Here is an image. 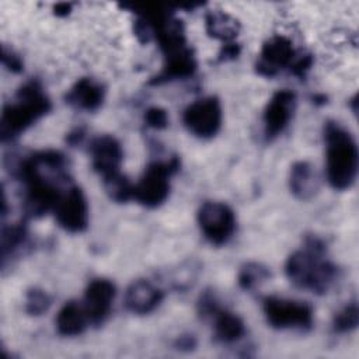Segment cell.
Wrapping results in <instances>:
<instances>
[{
  "label": "cell",
  "instance_id": "cell-1",
  "mask_svg": "<svg viewBox=\"0 0 359 359\" xmlns=\"http://www.w3.org/2000/svg\"><path fill=\"white\" fill-rule=\"evenodd\" d=\"M337 272L325 255V244L317 237H307L304 247L292 252L285 264V273L294 286L318 294L331 287Z\"/></svg>",
  "mask_w": 359,
  "mask_h": 359
},
{
  "label": "cell",
  "instance_id": "cell-2",
  "mask_svg": "<svg viewBox=\"0 0 359 359\" xmlns=\"http://www.w3.org/2000/svg\"><path fill=\"white\" fill-rule=\"evenodd\" d=\"M325 174L328 184L337 191L351 188L358 175L359 151L352 133L335 121L324 125Z\"/></svg>",
  "mask_w": 359,
  "mask_h": 359
},
{
  "label": "cell",
  "instance_id": "cell-3",
  "mask_svg": "<svg viewBox=\"0 0 359 359\" xmlns=\"http://www.w3.org/2000/svg\"><path fill=\"white\" fill-rule=\"evenodd\" d=\"M50 100L38 80L22 84L13 102L3 107L0 119L1 140H11L25 132L50 111Z\"/></svg>",
  "mask_w": 359,
  "mask_h": 359
},
{
  "label": "cell",
  "instance_id": "cell-4",
  "mask_svg": "<svg viewBox=\"0 0 359 359\" xmlns=\"http://www.w3.org/2000/svg\"><path fill=\"white\" fill-rule=\"evenodd\" d=\"M180 170V158L149 164L133 188V199L146 208H158L170 195V178Z\"/></svg>",
  "mask_w": 359,
  "mask_h": 359
},
{
  "label": "cell",
  "instance_id": "cell-5",
  "mask_svg": "<svg viewBox=\"0 0 359 359\" xmlns=\"http://www.w3.org/2000/svg\"><path fill=\"white\" fill-rule=\"evenodd\" d=\"M262 309L268 324L276 330L306 331L314 321L311 304L302 300L268 296L262 302Z\"/></svg>",
  "mask_w": 359,
  "mask_h": 359
},
{
  "label": "cell",
  "instance_id": "cell-6",
  "mask_svg": "<svg viewBox=\"0 0 359 359\" xmlns=\"http://www.w3.org/2000/svg\"><path fill=\"white\" fill-rule=\"evenodd\" d=\"M198 224L212 245L226 244L236 231V215L224 202L206 201L198 210Z\"/></svg>",
  "mask_w": 359,
  "mask_h": 359
},
{
  "label": "cell",
  "instance_id": "cell-7",
  "mask_svg": "<svg viewBox=\"0 0 359 359\" xmlns=\"http://www.w3.org/2000/svg\"><path fill=\"white\" fill-rule=\"evenodd\" d=\"M222 119V104L215 95L195 100L184 109L182 114L185 128L199 139L213 137L220 130Z\"/></svg>",
  "mask_w": 359,
  "mask_h": 359
},
{
  "label": "cell",
  "instance_id": "cell-8",
  "mask_svg": "<svg viewBox=\"0 0 359 359\" xmlns=\"http://www.w3.org/2000/svg\"><path fill=\"white\" fill-rule=\"evenodd\" d=\"M55 217L57 224L69 233H81L88 226V203L83 189L77 185L69 187L60 196Z\"/></svg>",
  "mask_w": 359,
  "mask_h": 359
},
{
  "label": "cell",
  "instance_id": "cell-9",
  "mask_svg": "<svg viewBox=\"0 0 359 359\" xmlns=\"http://www.w3.org/2000/svg\"><path fill=\"white\" fill-rule=\"evenodd\" d=\"M297 53L293 42L283 35L269 38L261 48L257 60V73L264 77H275L283 69H289L296 59Z\"/></svg>",
  "mask_w": 359,
  "mask_h": 359
},
{
  "label": "cell",
  "instance_id": "cell-10",
  "mask_svg": "<svg viewBox=\"0 0 359 359\" xmlns=\"http://www.w3.org/2000/svg\"><path fill=\"white\" fill-rule=\"evenodd\" d=\"M296 109V94L289 88L278 90L268 101L264 115V136L266 140L278 137L290 123Z\"/></svg>",
  "mask_w": 359,
  "mask_h": 359
},
{
  "label": "cell",
  "instance_id": "cell-11",
  "mask_svg": "<svg viewBox=\"0 0 359 359\" xmlns=\"http://www.w3.org/2000/svg\"><path fill=\"white\" fill-rule=\"evenodd\" d=\"M91 165L102 180L121 172L123 149L119 140L112 135H100L94 137L88 147Z\"/></svg>",
  "mask_w": 359,
  "mask_h": 359
},
{
  "label": "cell",
  "instance_id": "cell-12",
  "mask_svg": "<svg viewBox=\"0 0 359 359\" xmlns=\"http://www.w3.org/2000/svg\"><path fill=\"white\" fill-rule=\"evenodd\" d=\"M115 293V285L109 279L97 278L88 283L84 292L83 307L90 324L101 325L107 320L112 309Z\"/></svg>",
  "mask_w": 359,
  "mask_h": 359
},
{
  "label": "cell",
  "instance_id": "cell-13",
  "mask_svg": "<svg viewBox=\"0 0 359 359\" xmlns=\"http://www.w3.org/2000/svg\"><path fill=\"white\" fill-rule=\"evenodd\" d=\"M163 300V290L147 279L133 280L123 297L125 307L133 314H149L158 307Z\"/></svg>",
  "mask_w": 359,
  "mask_h": 359
},
{
  "label": "cell",
  "instance_id": "cell-14",
  "mask_svg": "<svg viewBox=\"0 0 359 359\" xmlns=\"http://www.w3.org/2000/svg\"><path fill=\"white\" fill-rule=\"evenodd\" d=\"M65 100L76 109L93 112L102 105L105 100V88L91 77H81L72 86Z\"/></svg>",
  "mask_w": 359,
  "mask_h": 359
},
{
  "label": "cell",
  "instance_id": "cell-15",
  "mask_svg": "<svg viewBox=\"0 0 359 359\" xmlns=\"http://www.w3.org/2000/svg\"><path fill=\"white\" fill-rule=\"evenodd\" d=\"M196 67H198V63L192 49L185 48L182 50H178L175 53L165 56L163 69L150 80V84L160 86L174 80L189 79L196 72Z\"/></svg>",
  "mask_w": 359,
  "mask_h": 359
},
{
  "label": "cell",
  "instance_id": "cell-16",
  "mask_svg": "<svg viewBox=\"0 0 359 359\" xmlns=\"http://www.w3.org/2000/svg\"><path fill=\"white\" fill-rule=\"evenodd\" d=\"M318 177L314 167L309 161H296L289 174V188L292 194L302 199H311L318 192Z\"/></svg>",
  "mask_w": 359,
  "mask_h": 359
},
{
  "label": "cell",
  "instance_id": "cell-17",
  "mask_svg": "<svg viewBox=\"0 0 359 359\" xmlns=\"http://www.w3.org/2000/svg\"><path fill=\"white\" fill-rule=\"evenodd\" d=\"M55 324L57 332L63 337L80 335L88 324V318L83 307V303L76 300L66 302L57 311Z\"/></svg>",
  "mask_w": 359,
  "mask_h": 359
},
{
  "label": "cell",
  "instance_id": "cell-18",
  "mask_svg": "<svg viewBox=\"0 0 359 359\" xmlns=\"http://www.w3.org/2000/svg\"><path fill=\"white\" fill-rule=\"evenodd\" d=\"M213 335L220 344H234L245 334L244 321L233 311L219 309L213 316Z\"/></svg>",
  "mask_w": 359,
  "mask_h": 359
},
{
  "label": "cell",
  "instance_id": "cell-19",
  "mask_svg": "<svg viewBox=\"0 0 359 359\" xmlns=\"http://www.w3.org/2000/svg\"><path fill=\"white\" fill-rule=\"evenodd\" d=\"M205 25H206V32L212 38L220 39L226 43L233 42L240 29L238 21L220 10L209 11L205 15Z\"/></svg>",
  "mask_w": 359,
  "mask_h": 359
},
{
  "label": "cell",
  "instance_id": "cell-20",
  "mask_svg": "<svg viewBox=\"0 0 359 359\" xmlns=\"http://www.w3.org/2000/svg\"><path fill=\"white\" fill-rule=\"evenodd\" d=\"M271 278V271L259 262L244 264L237 275V282L244 290H254Z\"/></svg>",
  "mask_w": 359,
  "mask_h": 359
},
{
  "label": "cell",
  "instance_id": "cell-21",
  "mask_svg": "<svg viewBox=\"0 0 359 359\" xmlns=\"http://www.w3.org/2000/svg\"><path fill=\"white\" fill-rule=\"evenodd\" d=\"M104 188L108 194V196L118 203H125L129 199H133V188L135 185L130 184V181L122 174H114L108 178L102 180Z\"/></svg>",
  "mask_w": 359,
  "mask_h": 359
},
{
  "label": "cell",
  "instance_id": "cell-22",
  "mask_svg": "<svg viewBox=\"0 0 359 359\" xmlns=\"http://www.w3.org/2000/svg\"><path fill=\"white\" fill-rule=\"evenodd\" d=\"M27 237V230L22 222L15 223L8 227H3L1 230V261L6 262L7 257L11 255L15 250H18Z\"/></svg>",
  "mask_w": 359,
  "mask_h": 359
},
{
  "label": "cell",
  "instance_id": "cell-23",
  "mask_svg": "<svg viewBox=\"0 0 359 359\" xmlns=\"http://www.w3.org/2000/svg\"><path fill=\"white\" fill-rule=\"evenodd\" d=\"M359 323V309L358 303L353 300L342 307L334 317L332 328L338 334H346L353 331Z\"/></svg>",
  "mask_w": 359,
  "mask_h": 359
},
{
  "label": "cell",
  "instance_id": "cell-24",
  "mask_svg": "<svg viewBox=\"0 0 359 359\" xmlns=\"http://www.w3.org/2000/svg\"><path fill=\"white\" fill-rule=\"evenodd\" d=\"M52 304L50 296L39 289V287H31L25 293V311L29 316H42L49 310Z\"/></svg>",
  "mask_w": 359,
  "mask_h": 359
},
{
  "label": "cell",
  "instance_id": "cell-25",
  "mask_svg": "<svg viewBox=\"0 0 359 359\" xmlns=\"http://www.w3.org/2000/svg\"><path fill=\"white\" fill-rule=\"evenodd\" d=\"M143 119L146 122V125L151 129L160 130V129H165L168 126V114L164 108L161 107H150L144 111Z\"/></svg>",
  "mask_w": 359,
  "mask_h": 359
},
{
  "label": "cell",
  "instance_id": "cell-26",
  "mask_svg": "<svg viewBox=\"0 0 359 359\" xmlns=\"http://www.w3.org/2000/svg\"><path fill=\"white\" fill-rule=\"evenodd\" d=\"M219 309V302L212 292H205L203 294H201L198 302V310L202 317H212Z\"/></svg>",
  "mask_w": 359,
  "mask_h": 359
},
{
  "label": "cell",
  "instance_id": "cell-27",
  "mask_svg": "<svg viewBox=\"0 0 359 359\" xmlns=\"http://www.w3.org/2000/svg\"><path fill=\"white\" fill-rule=\"evenodd\" d=\"M311 65H313V57H311V55H309V53H306V55H297L296 59L293 60L292 66L289 67V70H290L292 74H294V76H297V77H304L306 73L310 70Z\"/></svg>",
  "mask_w": 359,
  "mask_h": 359
},
{
  "label": "cell",
  "instance_id": "cell-28",
  "mask_svg": "<svg viewBox=\"0 0 359 359\" xmlns=\"http://www.w3.org/2000/svg\"><path fill=\"white\" fill-rule=\"evenodd\" d=\"M1 60L3 65L13 73H20L24 69V63L18 55H15L11 49H7L3 46V53H1Z\"/></svg>",
  "mask_w": 359,
  "mask_h": 359
},
{
  "label": "cell",
  "instance_id": "cell-29",
  "mask_svg": "<svg viewBox=\"0 0 359 359\" xmlns=\"http://www.w3.org/2000/svg\"><path fill=\"white\" fill-rule=\"evenodd\" d=\"M241 52V48L238 43H236L234 41L233 42H227L222 50L219 52V60L220 62H226V60H233L236 57H238Z\"/></svg>",
  "mask_w": 359,
  "mask_h": 359
},
{
  "label": "cell",
  "instance_id": "cell-30",
  "mask_svg": "<svg viewBox=\"0 0 359 359\" xmlns=\"http://www.w3.org/2000/svg\"><path fill=\"white\" fill-rule=\"evenodd\" d=\"M195 345H196V341H195V338L192 335L180 337L177 344H175V346L178 349H181V351H191V349L195 348Z\"/></svg>",
  "mask_w": 359,
  "mask_h": 359
},
{
  "label": "cell",
  "instance_id": "cell-31",
  "mask_svg": "<svg viewBox=\"0 0 359 359\" xmlns=\"http://www.w3.org/2000/svg\"><path fill=\"white\" fill-rule=\"evenodd\" d=\"M55 14L59 15V17H65L67 15L70 11H72V4H67V3H59L55 6Z\"/></svg>",
  "mask_w": 359,
  "mask_h": 359
},
{
  "label": "cell",
  "instance_id": "cell-32",
  "mask_svg": "<svg viewBox=\"0 0 359 359\" xmlns=\"http://www.w3.org/2000/svg\"><path fill=\"white\" fill-rule=\"evenodd\" d=\"M83 136H84L83 130H81V129H76L74 132H72V133L67 136V142H69L70 144H77V143L81 142Z\"/></svg>",
  "mask_w": 359,
  "mask_h": 359
}]
</instances>
